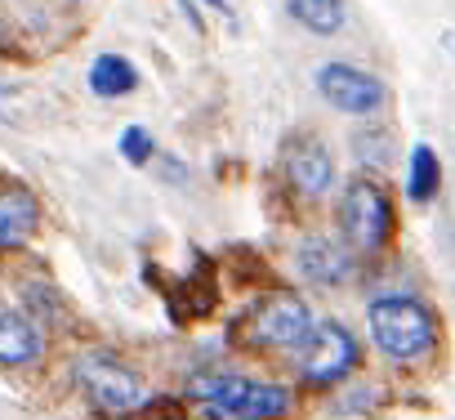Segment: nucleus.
Segmentation results:
<instances>
[{"instance_id":"nucleus-1","label":"nucleus","mask_w":455,"mask_h":420,"mask_svg":"<svg viewBox=\"0 0 455 420\" xmlns=\"http://www.w3.org/2000/svg\"><path fill=\"white\" fill-rule=\"evenodd\" d=\"M188 393L201 402V420H277L291 411L282 384H259L233 371H201L188 380Z\"/></svg>"},{"instance_id":"nucleus-2","label":"nucleus","mask_w":455,"mask_h":420,"mask_svg":"<svg viewBox=\"0 0 455 420\" xmlns=\"http://www.w3.org/2000/svg\"><path fill=\"white\" fill-rule=\"evenodd\" d=\"M371 340L379 344V353H388L393 362H415L433 349L437 340V322L433 313L411 300V295H379L371 304Z\"/></svg>"},{"instance_id":"nucleus-3","label":"nucleus","mask_w":455,"mask_h":420,"mask_svg":"<svg viewBox=\"0 0 455 420\" xmlns=\"http://www.w3.org/2000/svg\"><path fill=\"white\" fill-rule=\"evenodd\" d=\"M76 380H81V389L90 393V402H94L99 411H108V416H125V411H134V407L148 402L143 376L130 371L125 362L108 358V353H85V358H76Z\"/></svg>"},{"instance_id":"nucleus-4","label":"nucleus","mask_w":455,"mask_h":420,"mask_svg":"<svg viewBox=\"0 0 455 420\" xmlns=\"http://www.w3.org/2000/svg\"><path fill=\"white\" fill-rule=\"evenodd\" d=\"M313 313L299 295H268L251 309L246 318V340L255 349H304L308 335H313Z\"/></svg>"},{"instance_id":"nucleus-5","label":"nucleus","mask_w":455,"mask_h":420,"mask_svg":"<svg viewBox=\"0 0 455 420\" xmlns=\"http://www.w3.org/2000/svg\"><path fill=\"white\" fill-rule=\"evenodd\" d=\"M339 229H344V238L357 251H379L388 242V233H393V206H388L379 183L357 179V183L344 188V197H339Z\"/></svg>"},{"instance_id":"nucleus-6","label":"nucleus","mask_w":455,"mask_h":420,"mask_svg":"<svg viewBox=\"0 0 455 420\" xmlns=\"http://www.w3.org/2000/svg\"><path fill=\"white\" fill-rule=\"evenodd\" d=\"M317 94L348 117H371L384 108V85L353 63H326L317 72Z\"/></svg>"},{"instance_id":"nucleus-7","label":"nucleus","mask_w":455,"mask_h":420,"mask_svg":"<svg viewBox=\"0 0 455 420\" xmlns=\"http://www.w3.org/2000/svg\"><path fill=\"white\" fill-rule=\"evenodd\" d=\"M353 362H357V344H353V335L339 322H317L308 344L299 349V371L313 384H331V380L348 376Z\"/></svg>"},{"instance_id":"nucleus-8","label":"nucleus","mask_w":455,"mask_h":420,"mask_svg":"<svg viewBox=\"0 0 455 420\" xmlns=\"http://www.w3.org/2000/svg\"><path fill=\"white\" fill-rule=\"evenodd\" d=\"M286 174H291V183L304 197H322L335 183V161H331V152L317 139H295L291 152H286Z\"/></svg>"},{"instance_id":"nucleus-9","label":"nucleus","mask_w":455,"mask_h":420,"mask_svg":"<svg viewBox=\"0 0 455 420\" xmlns=\"http://www.w3.org/2000/svg\"><path fill=\"white\" fill-rule=\"evenodd\" d=\"M295 260H299V273L317 287H339V282L353 278V255L331 238H308Z\"/></svg>"},{"instance_id":"nucleus-10","label":"nucleus","mask_w":455,"mask_h":420,"mask_svg":"<svg viewBox=\"0 0 455 420\" xmlns=\"http://www.w3.org/2000/svg\"><path fill=\"white\" fill-rule=\"evenodd\" d=\"M41 224V206L28 188H0V246H23Z\"/></svg>"},{"instance_id":"nucleus-11","label":"nucleus","mask_w":455,"mask_h":420,"mask_svg":"<svg viewBox=\"0 0 455 420\" xmlns=\"http://www.w3.org/2000/svg\"><path fill=\"white\" fill-rule=\"evenodd\" d=\"M41 349H45V340H41V331L23 313L0 309V362H5V367H23V362L41 358Z\"/></svg>"},{"instance_id":"nucleus-12","label":"nucleus","mask_w":455,"mask_h":420,"mask_svg":"<svg viewBox=\"0 0 455 420\" xmlns=\"http://www.w3.org/2000/svg\"><path fill=\"white\" fill-rule=\"evenodd\" d=\"M134 85H139V68H134L130 59H121V54L94 59V68H90V90H94L99 99H121V94H130Z\"/></svg>"},{"instance_id":"nucleus-13","label":"nucleus","mask_w":455,"mask_h":420,"mask_svg":"<svg viewBox=\"0 0 455 420\" xmlns=\"http://www.w3.org/2000/svg\"><path fill=\"white\" fill-rule=\"evenodd\" d=\"M291 14H295V23H304L317 36H335L348 19L344 0H291Z\"/></svg>"},{"instance_id":"nucleus-14","label":"nucleus","mask_w":455,"mask_h":420,"mask_svg":"<svg viewBox=\"0 0 455 420\" xmlns=\"http://www.w3.org/2000/svg\"><path fill=\"white\" fill-rule=\"evenodd\" d=\"M437 179H442V170H437V152H433L428 143H415V152H411V170H406V192H411V201H428V197L437 192Z\"/></svg>"},{"instance_id":"nucleus-15","label":"nucleus","mask_w":455,"mask_h":420,"mask_svg":"<svg viewBox=\"0 0 455 420\" xmlns=\"http://www.w3.org/2000/svg\"><path fill=\"white\" fill-rule=\"evenodd\" d=\"M121 152H125L130 166H143V161L156 152V143H152V134H148L143 125H130V130L121 134Z\"/></svg>"},{"instance_id":"nucleus-16","label":"nucleus","mask_w":455,"mask_h":420,"mask_svg":"<svg viewBox=\"0 0 455 420\" xmlns=\"http://www.w3.org/2000/svg\"><path fill=\"white\" fill-rule=\"evenodd\" d=\"M205 5H214V10H219V5H223V0H205Z\"/></svg>"}]
</instances>
